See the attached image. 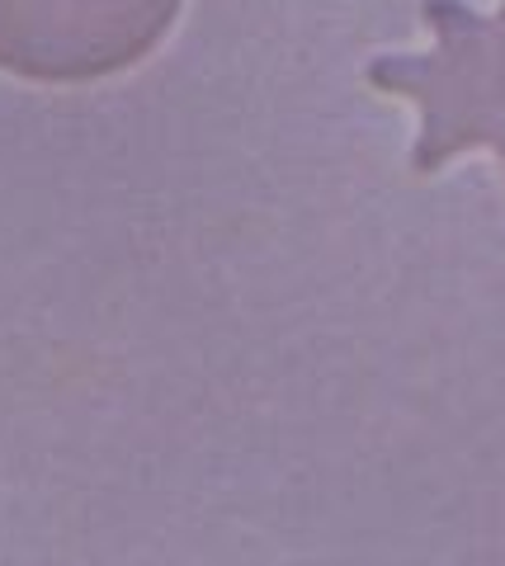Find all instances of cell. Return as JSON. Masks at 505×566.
I'll return each instance as SVG.
<instances>
[{"mask_svg": "<svg viewBox=\"0 0 505 566\" xmlns=\"http://www.w3.org/2000/svg\"><path fill=\"white\" fill-rule=\"evenodd\" d=\"M430 52H388L369 62V85L421 104L411 166L434 175L459 151L492 147L505 166V6L477 14L463 0H425Z\"/></svg>", "mask_w": 505, "mask_h": 566, "instance_id": "obj_1", "label": "cell"}, {"mask_svg": "<svg viewBox=\"0 0 505 566\" xmlns=\"http://www.w3.org/2000/svg\"><path fill=\"white\" fill-rule=\"evenodd\" d=\"M180 0H0V71L81 85L128 71L170 33Z\"/></svg>", "mask_w": 505, "mask_h": 566, "instance_id": "obj_2", "label": "cell"}]
</instances>
